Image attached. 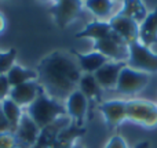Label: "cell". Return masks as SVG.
<instances>
[{"instance_id":"cell-1","label":"cell","mask_w":157,"mask_h":148,"mask_svg":"<svg viewBox=\"0 0 157 148\" xmlns=\"http://www.w3.org/2000/svg\"><path fill=\"white\" fill-rule=\"evenodd\" d=\"M37 79L52 98H68L80 82L77 61L62 51H54L40 61Z\"/></svg>"},{"instance_id":"cell-2","label":"cell","mask_w":157,"mask_h":148,"mask_svg":"<svg viewBox=\"0 0 157 148\" xmlns=\"http://www.w3.org/2000/svg\"><path fill=\"white\" fill-rule=\"evenodd\" d=\"M66 110L57 101L48 97L43 90H39L35 101L28 107V116L36 123L39 129L52 125L59 115H65Z\"/></svg>"},{"instance_id":"cell-3","label":"cell","mask_w":157,"mask_h":148,"mask_svg":"<svg viewBox=\"0 0 157 148\" xmlns=\"http://www.w3.org/2000/svg\"><path fill=\"white\" fill-rule=\"evenodd\" d=\"M127 66L144 74L157 72V54L149 47L144 46L141 42L128 44V60Z\"/></svg>"},{"instance_id":"cell-4","label":"cell","mask_w":157,"mask_h":148,"mask_svg":"<svg viewBox=\"0 0 157 148\" xmlns=\"http://www.w3.org/2000/svg\"><path fill=\"white\" fill-rule=\"evenodd\" d=\"M94 50L103 57L112 58L113 62H125L128 60V44L112 30L106 38H102L94 43Z\"/></svg>"},{"instance_id":"cell-5","label":"cell","mask_w":157,"mask_h":148,"mask_svg":"<svg viewBox=\"0 0 157 148\" xmlns=\"http://www.w3.org/2000/svg\"><path fill=\"white\" fill-rule=\"evenodd\" d=\"M149 80L150 76L147 74L135 71V69L130 68V66H125L120 72L116 89L123 94H135L138 91H141L142 89L146 87Z\"/></svg>"},{"instance_id":"cell-6","label":"cell","mask_w":157,"mask_h":148,"mask_svg":"<svg viewBox=\"0 0 157 148\" xmlns=\"http://www.w3.org/2000/svg\"><path fill=\"white\" fill-rule=\"evenodd\" d=\"M127 118L147 126L157 125V107L152 102L134 100L127 102Z\"/></svg>"},{"instance_id":"cell-7","label":"cell","mask_w":157,"mask_h":148,"mask_svg":"<svg viewBox=\"0 0 157 148\" xmlns=\"http://www.w3.org/2000/svg\"><path fill=\"white\" fill-rule=\"evenodd\" d=\"M80 11L81 2H78V0H61V2H57L50 8V13L52 14L55 22L61 29L68 26L80 14Z\"/></svg>"},{"instance_id":"cell-8","label":"cell","mask_w":157,"mask_h":148,"mask_svg":"<svg viewBox=\"0 0 157 148\" xmlns=\"http://www.w3.org/2000/svg\"><path fill=\"white\" fill-rule=\"evenodd\" d=\"M112 30L120 36L127 44L135 43L139 39V24L132 21L131 18L121 14H117L109 21Z\"/></svg>"},{"instance_id":"cell-9","label":"cell","mask_w":157,"mask_h":148,"mask_svg":"<svg viewBox=\"0 0 157 148\" xmlns=\"http://www.w3.org/2000/svg\"><path fill=\"white\" fill-rule=\"evenodd\" d=\"M127 66V62H106L94 74L98 85L103 89H113L117 86L120 72Z\"/></svg>"},{"instance_id":"cell-10","label":"cell","mask_w":157,"mask_h":148,"mask_svg":"<svg viewBox=\"0 0 157 148\" xmlns=\"http://www.w3.org/2000/svg\"><path fill=\"white\" fill-rule=\"evenodd\" d=\"M39 90H40L39 85L35 80H32V82H26L19 86H15V87H11L10 93H8V98L15 102L18 107L30 105L37 97Z\"/></svg>"},{"instance_id":"cell-11","label":"cell","mask_w":157,"mask_h":148,"mask_svg":"<svg viewBox=\"0 0 157 148\" xmlns=\"http://www.w3.org/2000/svg\"><path fill=\"white\" fill-rule=\"evenodd\" d=\"M101 112L103 114L109 126H117L127 118V102L120 100L106 101L101 105Z\"/></svg>"},{"instance_id":"cell-12","label":"cell","mask_w":157,"mask_h":148,"mask_svg":"<svg viewBox=\"0 0 157 148\" xmlns=\"http://www.w3.org/2000/svg\"><path fill=\"white\" fill-rule=\"evenodd\" d=\"M87 108H88V100L78 89H76L66 98V114H69L73 119L78 121V123H81L83 119L86 118Z\"/></svg>"},{"instance_id":"cell-13","label":"cell","mask_w":157,"mask_h":148,"mask_svg":"<svg viewBox=\"0 0 157 148\" xmlns=\"http://www.w3.org/2000/svg\"><path fill=\"white\" fill-rule=\"evenodd\" d=\"M72 54L77 58V64L80 71H84L87 74H95L101 66H103L106 62H109V60L106 57H103L102 54L97 51L87 53V54H81V53L72 50Z\"/></svg>"},{"instance_id":"cell-14","label":"cell","mask_w":157,"mask_h":148,"mask_svg":"<svg viewBox=\"0 0 157 148\" xmlns=\"http://www.w3.org/2000/svg\"><path fill=\"white\" fill-rule=\"evenodd\" d=\"M139 40L146 47L157 43V7L147 13L146 18L139 25Z\"/></svg>"},{"instance_id":"cell-15","label":"cell","mask_w":157,"mask_h":148,"mask_svg":"<svg viewBox=\"0 0 157 148\" xmlns=\"http://www.w3.org/2000/svg\"><path fill=\"white\" fill-rule=\"evenodd\" d=\"M39 127L36 126V123L29 118L28 115H22L21 121H19L18 129H17V136L19 140H22L28 146H33L36 144L39 138Z\"/></svg>"},{"instance_id":"cell-16","label":"cell","mask_w":157,"mask_h":148,"mask_svg":"<svg viewBox=\"0 0 157 148\" xmlns=\"http://www.w3.org/2000/svg\"><path fill=\"white\" fill-rule=\"evenodd\" d=\"M6 78H7V80H8L10 87H15V86H19V85H22V83L32 82V80L37 79V72L32 71V69L22 68V66H19V65H14L13 68L6 74Z\"/></svg>"},{"instance_id":"cell-17","label":"cell","mask_w":157,"mask_h":148,"mask_svg":"<svg viewBox=\"0 0 157 148\" xmlns=\"http://www.w3.org/2000/svg\"><path fill=\"white\" fill-rule=\"evenodd\" d=\"M110 32H112V28L109 25V22L94 21V22H90L83 30L76 33V38H88V39H94L97 42L102 38H106Z\"/></svg>"},{"instance_id":"cell-18","label":"cell","mask_w":157,"mask_h":148,"mask_svg":"<svg viewBox=\"0 0 157 148\" xmlns=\"http://www.w3.org/2000/svg\"><path fill=\"white\" fill-rule=\"evenodd\" d=\"M119 14L128 17L132 21H135L136 24L141 25V22L146 18L147 11L142 2H139V0H128V2L124 3V7L121 8V11Z\"/></svg>"},{"instance_id":"cell-19","label":"cell","mask_w":157,"mask_h":148,"mask_svg":"<svg viewBox=\"0 0 157 148\" xmlns=\"http://www.w3.org/2000/svg\"><path fill=\"white\" fill-rule=\"evenodd\" d=\"M3 112L6 115V119L10 123V130L11 132H17L18 129L19 121H21V108L15 104L14 101H11L10 98H6L4 101H2Z\"/></svg>"},{"instance_id":"cell-20","label":"cell","mask_w":157,"mask_h":148,"mask_svg":"<svg viewBox=\"0 0 157 148\" xmlns=\"http://www.w3.org/2000/svg\"><path fill=\"white\" fill-rule=\"evenodd\" d=\"M78 90L86 96V98H94L101 94V86L98 85L97 79L94 78V74H86L80 78L78 82Z\"/></svg>"},{"instance_id":"cell-21","label":"cell","mask_w":157,"mask_h":148,"mask_svg":"<svg viewBox=\"0 0 157 148\" xmlns=\"http://www.w3.org/2000/svg\"><path fill=\"white\" fill-rule=\"evenodd\" d=\"M86 6L92 14H95L99 18L109 17L113 8V3L109 0H87Z\"/></svg>"},{"instance_id":"cell-22","label":"cell","mask_w":157,"mask_h":148,"mask_svg":"<svg viewBox=\"0 0 157 148\" xmlns=\"http://www.w3.org/2000/svg\"><path fill=\"white\" fill-rule=\"evenodd\" d=\"M17 57V50L10 49L6 53H0V75H6L14 66Z\"/></svg>"},{"instance_id":"cell-23","label":"cell","mask_w":157,"mask_h":148,"mask_svg":"<svg viewBox=\"0 0 157 148\" xmlns=\"http://www.w3.org/2000/svg\"><path fill=\"white\" fill-rule=\"evenodd\" d=\"M10 85H8V80L6 78V75H0V102L4 101L7 98L8 93H10Z\"/></svg>"},{"instance_id":"cell-24","label":"cell","mask_w":157,"mask_h":148,"mask_svg":"<svg viewBox=\"0 0 157 148\" xmlns=\"http://www.w3.org/2000/svg\"><path fill=\"white\" fill-rule=\"evenodd\" d=\"M105 148H128V147L120 136H114V137H112L109 140V143L106 144Z\"/></svg>"},{"instance_id":"cell-25","label":"cell","mask_w":157,"mask_h":148,"mask_svg":"<svg viewBox=\"0 0 157 148\" xmlns=\"http://www.w3.org/2000/svg\"><path fill=\"white\" fill-rule=\"evenodd\" d=\"M8 130H10V123H8V121L6 119V115H4V112H3L2 102H0V134H4Z\"/></svg>"},{"instance_id":"cell-26","label":"cell","mask_w":157,"mask_h":148,"mask_svg":"<svg viewBox=\"0 0 157 148\" xmlns=\"http://www.w3.org/2000/svg\"><path fill=\"white\" fill-rule=\"evenodd\" d=\"M13 144V138L4 134H0V148H10Z\"/></svg>"},{"instance_id":"cell-27","label":"cell","mask_w":157,"mask_h":148,"mask_svg":"<svg viewBox=\"0 0 157 148\" xmlns=\"http://www.w3.org/2000/svg\"><path fill=\"white\" fill-rule=\"evenodd\" d=\"M135 148H150V144L147 143V141H142V143L136 144Z\"/></svg>"},{"instance_id":"cell-28","label":"cell","mask_w":157,"mask_h":148,"mask_svg":"<svg viewBox=\"0 0 157 148\" xmlns=\"http://www.w3.org/2000/svg\"><path fill=\"white\" fill-rule=\"evenodd\" d=\"M4 26H6V21H4V17L0 14V32H2L3 29H4Z\"/></svg>"},{"instance_id":"cell-29","label":"cell","mask_w":157,"mask_h":148,"mask_svg":"<svg viewBox=\"0 0 157 148\" xmlns=\"http://www.w3.org/2000/svg\"><path fill=\"white\" fill-rule=\"evenodd\" d=\"M69 148H83V147H80V146H72V147H69Z\"/></svg>"}]
</instances>
